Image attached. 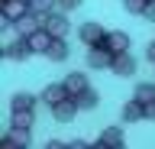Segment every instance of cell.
<instances>
[{
	"label": "cell",
	"instance_id": "1",
	"mask_svg": "<svg viewBox=\"0 0 155 149\" xmlns=\"http://www.w3.org/2000/svg\"><path fill=\"white\" fill-rule=\"evenodd\" d=\"M3 55H7L10 62H23V59H29V55H36V52H32L26 36H16V39H10L7 46H3Z\"/></svg>",
	"mask_w": 155,
	"mask_h": 149
},
{
	"label": "cell",
	"instance_id": "2",
	"mask_svg": "<svg viewBox=\"0 0 155 149\" xmlns=\"http://www.w3.org/2000/svg\"><path fill=\"white\" fill-rule=\"evenodd\" d=\"M78 36H81V42L91 49V46H100V42L107 39V29H104V23H84Z\"/></svg>",
	"mask_w": 155,
	"mask_h": 149
},
{
	"label": "cell",
	"instance_id": "3",
	"mask_svg": "<svg viewBox=\"0 0 155 149\" xmlns=\"http://www.w3.org/2000/svg\"><path fill=\"white\" fill-rule=\"evenodd\" d=\"M113 59L116 55L107 49V46H91V52H87V65H91V68H110Z\"/></svg>",
	"mask_w": 155,
	"mask_h": 149
},
{
	"label": "cell",
	"instance_id": "4",
	"mask_svg": "<svg viewBox=\"0 0 155 149\" xmlns=\"http://www.w3.org/2000/svg\"><path fill=\"white\" fill-rule=\"evenodd\" d=\"M100 46H107L113 55H123V52H129V49H133V39H129L126 32H107V39L100 42Z\"/></svg>",
	"mask_w": 155,
	"mask_h": 149
},
{
	"label": "cell",
	"instance_id": "5",
	"mask_svg": "<svg viewBox=\"0 0 155 149\" xmlns=\"http://www.w3.org/2000/svg\"><path fill=\"white\" fill-rule=\"evenodd\" d=\"M39 97H42V104H48V107H55V104H61L65 97H71V91H68V84L61 81V84H48V88L42 91Z\"/></svg>",
	"mask_w": 155,
	"mask_h": 149
},
{
	"label": "cell",
	"instance_id": "6",
	"mask_svg": "<svg viewBox=\"0 0 155 149\" xmlns=\"http://www.w3.org/2000/svg\"><path fill=\"white\" fill-rule=\"evenodd\" d=\"M0 13L16 23L23 13H29V0H0Z\"/></svg>",
	"mask_w": 155,
	"mask_h": 149
},
{
	"label": "cell",
	"instance_id": "7",
	"mask_svg": "<svg viewBox=\"0 0 155 149\" xmlns=\"http://www.w3.org/2000/svg\"><path fill=\"white\" fill-rule=\"evenodd\" d=\"M45 29L52 32V36H58V39H65L68 36V20H65V13H45Z\"/></svg>",
	"mask_w": 155,
	"mask_h": 149
},
{
	"label": "cell",
	"instance_id": "8",
	"mask_svg": "<svg viewBox=\"0 0 155 149\" xmlns=\"http://www.w3.org/2000/svg\"><path fill=\"white\" fill-rule=\"evenodd\" d=\"M113 75H120V78H129V75H136V59L129 55V52H123V55H116L113 59Z\"/></svg>",
	"mask_w": 155,
	"mask_h": 149
},
{
	"label": "cell",
	"instance_id": "9",
	"mask_svg": "<svg viewBox=\"0 0 155 149\" xmlns=\"http://www.w3.org/2000/svg\"><path fill=\"white\" fill-rule=\"evenodd\" d=\"M39 100H42V97L29 94V91H16V94L10 97V110H36Z\"/></svg>",
	"mask_w": 155,
	"mask_h": 149
},
{
	"label": "cell",
	"instance_id": "10",
	"mask_svg": "<svg viewBox=\"0 0 155 149\" xmlns=\"http://www.w3.org/2000/svg\"><path fill=\"white\" fill-rule=\"evenodd\" d=\"M78 110H81V107H78V100H74V97H65L61 104L52 107V117H55V120H71Z\"/></svg>",
	"mask_w": 155,
	"mask_h": 149
},
{
	"label": "cell",
	"instance_id": "11",
	"mask_svg": "<svg viewBox=\"0 0 155 149\" xmlns=\"http://www.w3.org/2000/svg\"><path fill=\"white\" fill-rule=\"evenodd\" d=\"M94 146H100V149H104V146H123V130H120V127H107Z\"/></svg>",
	"mask_w": 155,
	"mask_h": 149
},
{
	"label": "cell",
	"instance_id": "12",
	"mask_svg": "<svg viewBox=\"0 0 155 149\" xmlns=\"http://www.w3.org/2000/svg\"><path fill=\"white\" fill-rule=\"evenodd\" d=\"M29 46H32V52H42V55H45L48 46H52V32L42 26L39 32H32V36H29Z\"/></svg>",
	"mask_w": 155,
	"mask_h": 149
},
{
	"label": "cell",
	"instance_id": "13",
	"mask_svg": "<svg viewBox=\"0 0 155 149\" xmlns=\"http://www.w3.org/2000/svg\"><path fill=\"white\" fill-rule=\"evenodd\" d=\"M145 117V104H142V100H126V104H123V120H126V123H133V120H142Z\"/></svg>",
	"mask_w": 155,
	"mask_h": 149
},
{
	"label": "cell",
	"instance_id": "14",
	"mask_svg": "<svg viewBox=\"0 0 155 149\" xmlns=\"http://www.w3.org/2000/svg\"><path fill=\"white\" fill-rule=\"evenodd\" d=\"M32 127V110H10V130H29Z\"/></svg>",
	"mask_w": 155,
	"mask_h": 149
},
{
	"label": "cell",
	"instance_id": "15",
	"mask_svg": "<svg viewBox=\"0 0 155 149\" xmlns=\"http://www.w3.org/2000/svg\"><path fill=\"white\" fill-rule=\"evenodd\" d=\"M45 59H52V62H65V59H68V42L58 39V36H52V46H48Z\"/></svg>",
	"mask_w": 155,
	"mask_h": 149
},
{
	"label": "cell",
	"instance_id": "16",
	"mask_svg": "<svg viewBox=\"0 0 155 149\" xmlns=\"http://www.w3.org/2000/svg\"><path fill=\"white\" fill-rule=\"evenodd\" d=\"M65 84H68V91H71V94H81V91L91 88V84H87V75H81V71H71V75L65 78Z\"/></svg>",
	"mask_w": 155,
	"mask_h": 149
},
{
	"label": "cell",
	"instance_id": "17",
	"mask_svg": "<svg viewBox=\"0 0 155 149\" xmlns=\"http://www.w3.org/2000/svg\"><path fill=\"white\" fill-rule=\"evenodd\" d=\"M71 97L78 100V107H81V110H94V107H97V91H94V88L81 91V94H71Z\"/></svg>",
	"mask_w": 155,
	"mask_h": 149
},
{
	"label": "cell",
	"instance_id": "18",
	"mask_svg": "<svg viewBox=\"0 0 155 149\" xmlns=\"http://www.w3.org/2000/svg\"><path fill=\"white\" fill-rule=\"evenodd\" d=\"M133 97H136V100H142V104H149V100H155V84H139Z\"/></svg>",
	"mask_w": 155,
	"mask_h": 149
},
{
	"label": "cell",
	"instance_id": "19",
	"mask_svg": "<svg viewBox=\"0 0 155 149\" xmlns=\"http://www.w3.org/2000/svg\"><path fill=\"white\" fill-rule=\"evenodd\" d=\"M58 7V0H29V10H36V13H52Z\"/></svg>",
	"mask_w": 155,
	"mask_h": 149
},
{
	"label": "cell",
	"instance_id": "20",
	"mask_svg": "<svg viewBox=\"0 0 155 149\" xmlns=\"http://www.w3.org/2000/svg\"><path fill=\"white\" fill-rule=\"evenodd\" d=\"M123 7L129 13H145V7H149V0H123Z\"/></svg>",
	"mask_w": 155,
	"mask_h": 149
},
{
	"label": "cell",
	"instance_id": "21",
	"mask_svg": "<svg viewBox=\"0 0 155 149\" xmlns=\"http://www.w3.org/2000/svg\"><path fill=\"white\" fill-rule=\"evenodd\" d=\"M81 7V0H58V10H74Z\"/></svg>",
	"mask_w": 155,
	"mask_h": 149
},
{
	"label": "cell",
	"instance_id": "22",
	"mask_svg": "<svg viewBox=\"0 0 155 149\" xmlns=\"http://www.w3.org/2000/svg\"><path fill=\"white\" fill-rule=\"evenodd\" d=\"M87 146H94V143H87V139H71L68 143V149H87Z\"/></svg>",
	"mask_w": 155,
	"mask_h": 149
},
{
	"label": "cell",
	"instance_id": "23",
	"mask_svg": "<svg viewBox=\"0 0 155 149\" xmlns=\"http://www.w3.org/2000/svg\"><path fill=\"white\" fill-rule=\"evenodd\" d=\"M145 20H152L155 23V0H149V7H145V13H142Z\"/></svg>",
	"mask_w": 155,
	"mask_h": 149
},
{
	"label": "cell",
	"instance_id": "24",
	"mask_svg": "<svg viewBox=\"0 0 155 149\" xmlns=\"http://www.w3.org/2000/svg\"><path fill=\"white\" fill-rule=\"evenodd\" d=\"M68 146V143H61V139H48V143H45V149H65Z\"/></svg>",
	"mask_w": 155,
	"mask_h": 149
},
{
	"label": "cell",
	"instance_id": "25",
	"mask_svg": "<svg viewBox=\"0 0 155 149\" xmlns=\"http://www.w3.org/2000/svg\"><path fill=\"white\" fill-rule=\"evenodd\" d=\"M145 59H149V62H152V65H155V39L149 42V49H145Z\"/></svg>",
	"mask_w": 155,
	"mask_h": 149
},
{
	"label": "cell",
	"instance_id": "26",
	"mask_svg": "<svg viewBox=\"0 0 155 149\" xmlns=\"http://www.w3.org/2000/svg\"><path fill=\"white\" fill-rule=\"evenodd\" d=\"M145 117L155 120V100H149V104H145Z\"/></svg>",
	"mask_w": 155,
	"mask_h": 149
}]
</instances>
